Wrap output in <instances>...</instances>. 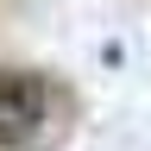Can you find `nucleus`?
Instances as JSON below:
<instances>
[{
    "label": "nucleus",
    "mask_w": 151,
    "mask_h": 151,
    "mask_svg": "<svg viewBox=\"0 0 151 151\" xmlns=\"http://www.w3.org/2000/svg\"><path fill=\"white\" fill-rule=\"evenodd\" d=\"M76 126V88L50 69H0V151H57Z\"/></svg>",
    "instance_id": "nucleus-1"
}]
</instances>
